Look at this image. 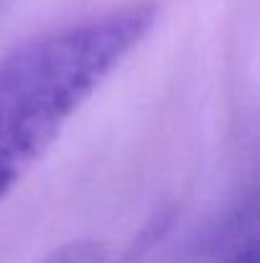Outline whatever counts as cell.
Masks as SVG:
<instances>
[{
	"label": "cell",
	"instance_id": "cell-1",
	"mask_svg": "<svg viewBox=\"0 0 260 263\" xmlns=\"http://www.w3.org/2000/svg\"><path fill=\"white\" fill-rule=\"evenodd\" d=\"M156 18V3L135 0L31 36L0 57V202Z\"/></svg>",
	"mask_w": 260,
	"mask_h": 263
},
{
	"label": "cell",
	"instance_id": "cell-2",
	"mask_svg": "<svg viewBox=\"0 0 260 263\" xmlns=\"http://www.w3.org/2000/svg\"><path fill=\"white\" fill-rule=\"evenodd\" d=\"M41 263H107V253L94 240H72L56 248Z\"/></svg>",
	"mask_w": 260,
	"mask_h": 263
},
{
	"label": "cell",
	"instance_id": "cell-3",
	"mask_svg": "<svg viewBox=\"0 0 260 263\" xmlns=\"http://www.w3.org/2000/svg\"><path fill=\"white\" fill-rule=\"evenodd\" d=\"M227 263H258V246L250 243V246L240 248V251H237Z\"/></svg>",
	"mask_w": 260,
	"mask_h": 263
}]
</instances>
